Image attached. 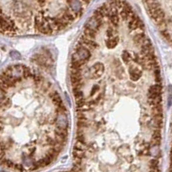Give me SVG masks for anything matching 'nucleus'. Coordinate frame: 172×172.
<instances>
[{"mask_svg":"<svg viewBox=\"0 0 172 172\" xmlns=\"http://www.w3.org/2000/svg\"><path fill=\"white\" fill-rule=\"evenodd\" d=\"M128 72H129V76L132 81L139 80L142 76V70L139 67H134V66L130 67L128 70Z\"/></svg>","mask_w":172,"mask_h":172,"instance_id":"nucleus-8","label":"nucleus"},{"mask_svg":"<svg viewBox=\"0 0 172 172\" xmlns=\"http://www.w3.org/2000/svg\"><path fill=\"white\" fill-rule=\"evenodd\" d=\"M82 1H83V2H85V3H89L90 0H82Z\"/></svg>","mask_w":172,"mask_h":172,"instance_id":"nucleus-17","label":"nucleus"},{"mask_svg":"<svg viewBox=\"0 0 172 172\" xmlns=\"http://www.w3.org/2000/svg\"><path fill=\"white\" fill-rule=\"evenodd\" d=\"M83 35L85 37H87V38H90V39L94 40L95 37H96V35H97V32L95 30H92V29H90L88 28H85Z\"/></svg>","mask_w":172,"mask_h":172,"instance_id":"nucleus-11","label":"nucleus"},{"mask_svg":"<svg viewBox=\"0 0 172 172\" xmlns=\"http://www.w3.org/2000/svg\"><path fill=\"white\" fill-rule=\"evenodd\" d=\"M104 72V67L102 64L96 63L90 69L88 70V76L90 78H99Z\"/></svg>","mask_w":172,"mask_h":172,"instance_id":"nucleus-3","label":"nucleus"},{"mask_svg":"<svg viewBox=\"0 0 172 172\" xmlns=\"http://www.w3.org/2000/svg\"><path fill=\"white\" fill-rule=\"evenodd\" d=\"M118 43V40L114 37H112V38H107L106 40V45L109 48H114Z\"/></svg>","mask_w":172,"mask_h":172,"instance_id":"nucleus-10","label":"nucleus"},{"mask_svg":"<svg viewBox=\"0 0 172 172\" xmlns=\"http://www.w3.org/2000/svg\"><path fill=\"white\" fill-rule=\"evenodd\" d=\"M66 1H67V3H69V2H70L71 0H66Z\"/></svg>","mask_w":172,"mask_h":172,"instance_id":"nucleus-19","label":"nucleus"},{"mask_svg":"<svg viewBox=\"0 0 172 172\" xmlns=\"http://www.w3.org/2000/svg\"><path fill=\"white\" fill-rule=\"evenodd\" d=\"M57 112H58V114H57L56 118L54 120L57 128L67 129V127H68V119H67L66 113H62L60 111H57Z\"/></svg>","mask_w":172,"mask_h":172,"instance_id":"nucleus-2","label":"nucleus"},{"mask_svg":"<svg viewBox=\"0 0 172 172\" xmlns=\"http://www.w3.org/2000/svg\"><path fill=\"white\" fill-rule=\"evenodd\" d=\"M122 57L123 61L125 62L126 64H127L128 63V60H129V53L127 52H124L122 53Z\"/></svg>","mask_w":172,"mask_h":172,"instance_id":"nucleus-15","label":"nucleus"},{"mask_svg":"<svg viewBox=\"0 0 172 172\" xmlns=\"http://www.w3.org/2000/svg\"><path fill=\"white\" fill-rule=\"evenodd\" d=\"M101 26H102V19H98L97 17L93 16L86 23L85 28H88L92 29V30H95L96 32H98L100 28H101Z\"/></svg>","mask_w":172,"mask_h":172,"instance_id":"nucleus-5","label":"nucleus"},{"mask_svg":"<svg viewBox=\"0 0 172 172\" xmlns=\"http://www.w3.org/2000/svg\"><path fill=\"white\" fill-rule=\"evenodd\" d=\"M11 57L14 59V60H19L20 58H21V55H20V53H18L17 52H16V51H13L11 53Z\"/></svg>","mask_w":172,"mask_h":172,"instance_id":"nucleus-14","label":"nucleus"},{"mask_svg":"<svg viewBox=\"0 0 172 172\" xmlns=\"http://www.w3.org/2000/svg\"><path fill=\"white\" fill-rule=\"evenodd\" d=\"M36 1L40 5H44L45 3H46V0H36Z\"/></svg>","mask_w":172,"mask_h":172,"instance_id":"nucleus-16","label":"nucleus"},{"mask_svg":"<svg viewBox=\"0 0 172 172\" xmlns=\"http://www.w3.org/2000/svg\"><path fill=\"white\" fill-rule=\"evenodd\" d=\"M99 91H100V85H97V84H95V85H93V87H92L91 90H90V96H95V95H97V93H98Z\"/></svg>","mask_w":172,"mask_h":172,"instance_id":"nucleus-13","label":"nucleus"},{"mask_svg":"<svg viewBox=\"0 0 172 172\" xmlns=\"http://www.w3.org/2000/svg\"><path fill=\"white\" fill-rule=\"evenodd\" d=\"M145 38H146V35L143 32H139V33H137L134 36L133 40L135 43L139 44V45H141L143 41L145 40Z\"/></svg>","mask_w":172,"mask_h":172,"instance_id":"nucleus-9","label":"nucleus"},{"mask_svg":"<svg viewBox=\"0 0 172 172\" xmlns=\"http://www.w3.org/2000/svg\"><path fill=\"white\" fill-rule=\"evenodd\" d=\"M70 10L74 12L76 17H79L83 14V9H82V4L80 0H71L69 3Z\"/></svg>","mask_w":172,"mask_h":172,"instance_id":"nucleus-4","label":"nucleus"},{"mask_svg":"<svg viewBox=\"0 0 172 172\" xmlns=\"http://www.w3.org/2000/svg\"><path fill=\"white\" fill-rule=\"evenodd\" d=\"M78 44H79V45H82V46H84V47H85V48H87L88 49L90 50L95 49V48L98 46V44L97 43L96 41H94V40H92V39H90V38H87V37L85 36L84 35H83V36H81V38L79 39Z\"/></svg>","mask_w":172,"mask_h":172,"instance_id":"nucleus-6","label":"nucleus"},{"mask_svg":"<svg viewBox=\"0 0 172 172\" xmlns=\"http://www.w3.org/2000/svg\"><path fill=\"white\" fill-rule=\"evenodd\" d=\"M170 172H172V168L171 167V169H170Z\"/></svg>","mask_w":172,"mask_h":172,"instance_id":"nucleus-18","label":"nucleus"},{"mask_svg":"<svg viewBox=\"0 0 172 172\" xmlns=\"http://www.w3.org/2000/svg\"><path fill=\"white\" fill-rule=\"evenodd\" d=\"M162 86L161 84H156L154 85L151 86L148 90V99H152L161 96Z\"/></svg>","mask_w":172,"mask_h":172,"instance_id":"nucleus-7","label":"nucleus"},{"mask_svg":"<svg viewBox=\"0 0 172 172\" xmlns=\"http://www.w3.org/2000/svg\"><path fill=\"white\" fill-rule=\"evenodd\" d=\"M159 161L158 158H152L149 161V166L150 169H154V168H158Z\"/></svg>","mask_w":172,"mask_h":172,"instance_id":"nucleus-12","label":"nucleus"},{"mask_svg":"<svg viewBox=\"0 0 172 172\" xmlns=\"http://www.w3.org/2000/svg\"><path fill=\"white\" fill-rule=\"evenodd\" d=\"M90 56H91L90 50L88 49L87 48L82 45L77 44L75 48V52L72 56V60L79 61L83 63L84 65H85L87 60L90 58Z\"/></svg>","mask_w":172,"mask_h":172,"instance_id":"nucleus-1","label":"nucleus"}]
</instances>
